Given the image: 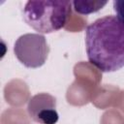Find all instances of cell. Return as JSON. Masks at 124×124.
<instances>
[{"label": "cell", "mask_w": 124, "mask_h": 124, "mask_svg": "<svg viewBox=\"0 0 124 124\" xmlns=\"http://www.w3.org/2000/svg\"><path fill=\"white\" fill-rule=\"evenodd\" d=\"M14 51L16 58L27 68H39L46 61L49 47L44 35L24 34L15 43Z\"/></svg>", "instance_id": "obj_3"}, {"label": "cell", "mask_w": 124, "mask_h": 124, "mask_svg": "<svg viewBox=\"0 0 124 124\" xmlns=\"http://www.w3.org/2000/svg\"><path fill=\"white\" fill-rule=\"evenodd\" d=\"M85 46L88 61L103 73L124 67V22L109 15L87 25Z\"/></svg>", "instance_id": "obj_1"}, {"label": "cell", "mask_w": 124, "mask_h": 124, "mask_svg": "<svg viewBox=\"0 0 124 124\" xmlns=\"http://www.w3.org/2000/svg\"><path fill=\"white\" fill-rule=\"evenodd\" d=\"M28 112L30 117L41 124H55L58 120L55 98L47 93H40L30 99Z\"/></svg>", "instance_id": "obj_4"}, {"label": "cell", "mask_w": 124, "mask_h": 124, "mask_svg": "<svg viewBox=\"0 0 124 124\" xmlns=\"http://www.w3.org/2000/svg\"><path fill=\"white\" fill-rule=\"evenodd\" d=\"M71 6L70 1H27L23 8V17L39 33H51L66 25Z\"/></svg>", "instance_id": "obj_2"}, {"label": "cell", "mask_w": 124, "mask_h": 124, "mask_svg": "<svg viewBox=\"0 0 124 124\" xmlns=\"http://www.w3.org/2000/svg\"><path fill=\"white\" fill-rule=\"evenodd\" d=\"M113 10L116 13V16L124 22V0H115L113 1Z\"/></svg>", "instance_id": "obj_6"}, {"label": "cell", "mask_w": 124, "mask_h": 124, "mask_svg": "<svg viewBox=\"0 0 124 124\" xmlns=\"http://www.w3.org/2000/svg\"><path fill=\"white\" fill-rule=\"evenodd\" d=\"M107 1H86V0H76L72 2L74 6V10L80 15H89L92 13H96L100 11L105 5H107Z\"/></svg>", "instance_id": "obj_5"}]
</instances>
